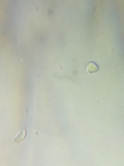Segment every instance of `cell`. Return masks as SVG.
<instances>
[{
    "label": "cell",
    "instance_id": "cell-1",
    "mask_svg": "<svg viewBox=\"0 0 124 166\" xmlns=\"http://www.w3.org/2000/svg\"><path fill=\"white\" fill-rule=\"evenodd\" d=\"M99 69V67L97 63L94 62H88L86 66V71L88 73H95Z\"/></svg>",
    "mask_w": 124,
    "mask_h": 166
},
{
    "label": "cell",
    "instance_id": "cell-2",
    "mask_svg": "<svg viewBox=\"0 0 124 166\" xmlns=\"http://www.w3.org/2000/svg\"><path fill=\"white\" fill-rule=\"evenodd\" d=\"M26 135H27V130L26 129H23L22 131L19 132V134L17 135L15 138H14V142L16 143H20L25 140L26 138Z\"/></svg>",
    "mask_w": 124,
    "mask_h": 166
}]
</instances>
